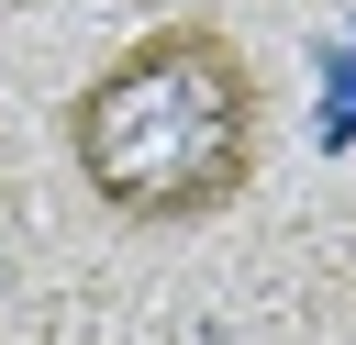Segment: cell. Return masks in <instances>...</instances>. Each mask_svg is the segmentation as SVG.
Segmentation results:
<instances>
[{
	"mask_svg": "<svg viewBox=\"0 0 356 345\" xmlns=\"http://www.w3.org/2000/svg\"><path fill=\"white\" fill-rule=\"evenodd\" d=\"M256 156H267L256 56L222 22H200V11L134 33L67 100V167L89 178V200L111 223H145V234L234 211L256 189Z\"/></svg>",
	"mask_w": 356,
	"mask_h": 345,
	"instance_id": "6da1fadb",
	"label": "cell"
}]
</instances>
